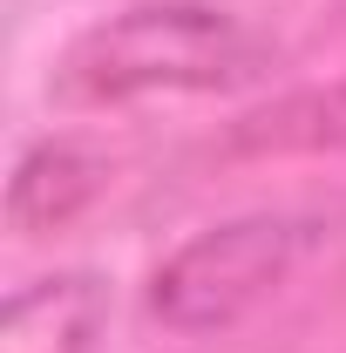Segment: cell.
<instances>
[{
	"mask_svg": "<svg viewBox=\"0 0 346 353\" xmlns=\"http://www.w3.org/2000/svg\"><path fill=\"white\" fill-rule=\"evenodd\" d=\"M305 252V224L292 218H231L176 245L150 279V312L170 333H224L272 299Z\"/></svg>",
	"mask_w": 346,
	"mask_h": 353,
	"instance_id": "cell-2",
	"label": "cell"
},
{
	"mask_svg": "<svg viewBox=\"0 0 346 353\" xmlns=\"http://www.w3.org/2000/svg\"><path fill=\"white\" fill-rule=\"evenodd\" d=\"M245 150H319V143H346V88L333 95H299L252 116V130H238Z\"/></svg>",
	"mask_w": 346,
	"mask_h": 353,
	"instance_id": "cell-5",
	"label": "cell"
},
{
	"mask_svg": "<svg viewBox=\"0 0 346 353\" xmlns=\"http://www.w3.org/2000/svg\"><path fill=\"white\" fill-rule=\"evenodd\" d=\"M265 68V48L204 0H143L130 14L88 28L61 61V95L75 102H130V95H204L238 88Z\"/></svg>",
	"mask_w": 346,
	"mask_h": 353,
	"instance_id": "cell-1",
	"label": "cell"
},
{
	"mask_svg": "<svg viewBox=\"0 0 346 353\" xmlns=\"http://www.w3.org/2000/svg\"><path fill=\"white\" fill-rule=\"evenodd\" d=\"M102 157H88L75 143H41V150H28L21 157V170L7 183V218L14 231H54V224L82 218L88 204H95V190H102Z\"/></svg>",
	"mask_w": 346,
	"mask_h": 353,
	"instance_id": "cell-4",
	"label": "cell"
},
{
	"mask_svg": "<svg viewBox=\"0 0 346 353\" xmlns=\"http://www.w3.org/2000/svg\"><path fill=\"white\" fill-rule=\"evenodd\" d=\"M109 285L95 272H54L0 306V353H95Z\"/></svg>",
	"mask_w": 346,
	"mask_h": 353,
	"instance_id": "cell-3",
	"label": "cell"
}]
</instances>
